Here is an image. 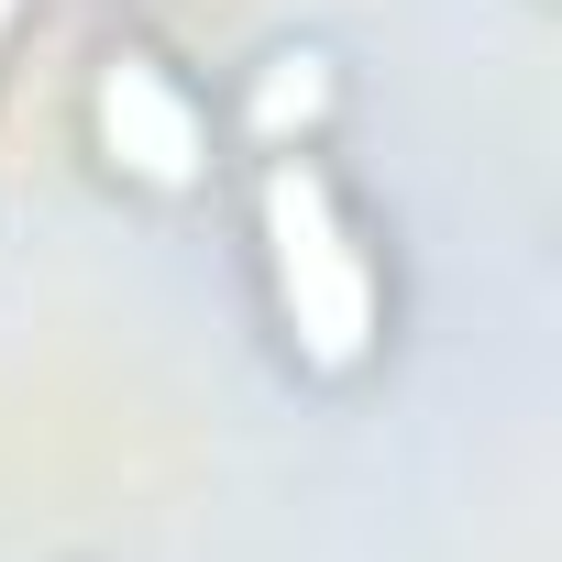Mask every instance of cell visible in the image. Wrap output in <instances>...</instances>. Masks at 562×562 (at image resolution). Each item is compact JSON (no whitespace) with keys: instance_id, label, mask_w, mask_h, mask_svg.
I'll return each mask as SVG.
<instances>
[{"instance_id":"6da1fadb","label":"cell","mask_w":562,"mask_h":562,"mask_svg":"<svg viewBox=\"0 0 562 562\" xmlns=\"http://www.w3.org/2000/svg\"><path fill=\"white\" fill-rule=\"evenodd\" d=\"M254 243H265V299H276V331H288V353L310 375H353L386 331L375 310V254L342 210V188L321 177L310 144L265 155L254 177Z\"/></svg>"},{"instance_id":"7a4b0ae2","label":"cell","mask_w":562,"mask_h":562,"mask_svg":"<svg viewBox=\"0 0 562 562\" xmlns=\"http://www.w3.org/2000/svg\"><path fill=\"white\" fill-rule=\"evenodd\" d=\"M89 133H100V155H111L133 188H155V199L210 188V111H199V89H188L155 45H111V56H100V78H89Z\"/></svg>"},{"instance_id":"3957f363","label":"cell","mask_w":562,"mask_h":562,"mask_svg":"<svg viewBox=\"0 0 562 562\" xmlns=\"http://www.w3.org/2000/svg\"><path fill=\"white\" fill-rule=\"evenodd\" d=\"M321 111H331V56H321V45H276L265 78H254V144H265V155H288Z\"/></svg>"},{"instance_id":"277c9868","label":"cell","mask_w":562,"mask_h":562,"mask_svg":"<svg viewBox=\"0 0 562 562\" xmlns=\"http://www.w3.org/2000/svg\"><path fill=\"white\" fill-rule=\"evenodd\" d=\"M0 34H12V0H0Z\"/></svg>"}]
</instances>
